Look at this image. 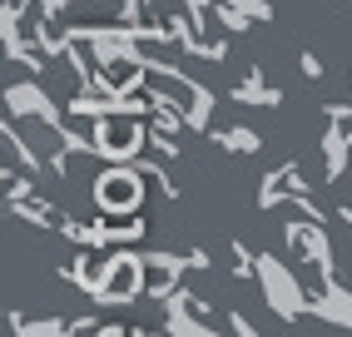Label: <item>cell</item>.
<instances>
[{"label": "cell", "mask_w": 352, "mask_h": 337, "mask_svg": "<svg viewBox=\"0 0 352 337\" xmlns=\"http://www.w3.org/2000/svg\"><path fill=\"white\" fill-rule=\"evenodd\" d=\"M144 174H139V164H104L95 174V188H89V199L104 219H129V213L144 208Z\"/></svg>", "instance_id": "cell-1"}]
</instances>
